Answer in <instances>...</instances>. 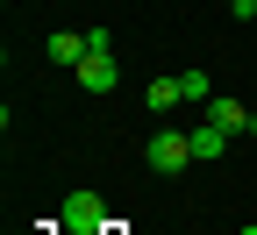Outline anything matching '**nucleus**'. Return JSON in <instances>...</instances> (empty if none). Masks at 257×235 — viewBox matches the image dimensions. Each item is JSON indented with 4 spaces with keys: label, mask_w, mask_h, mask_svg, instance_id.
<instances>
[{
    "label": "nucleus",
    "mask_w": 257,
    "mask_h": 235,
    "mask_svg": "<svg viewBox=\"0 0 257 235\" xmlns=\"http://www.w3.org/2000/svg\"><path fill=\"white\" fill-rule=\"evenodd\" d=\"M143 164H150V171H186V164H193V128H157V136L143 143Z\"/></svg>",
    "instance_id": "1"
},
{
    "label": "nucleus",
    "mask_w": 257,
    "mask_h": 235,
    "mask_svg": "<svg viewBox=\"0 0 257 235\" xmlns=\"http://www.w3.org/2000/svg\"><path fill=\"white\" fill-rule=\"evenodd\" d=\"M86 36H93V57L79 64V86H86V93H114V79H121V64H114V36H107V29H86Z\"/></svg>",
    "instance_id": "2"
},
{
    "label": "nucleus",
    "mask_w": 257,
    "mask_h": 235,
    "mask_svg": "<svg viewBox=\"0 0 257 235\" xmlns=\"http://www.w3.org/2000/svg\"><path fill=\"white\" fill-rule=\"evenodd\" d=\"M57 221L72 228V235H100V228H107V199L93 192V185H72V192H64V214H57Z\"/></svg>",
    "instance_id": "3"
},
{
    "label": "nucleus",
    "mask_w": 257,
    "mask_h": 235,
    "mask_svg": "<svg viewBox=\"0 0 257 235\" xmlns=\"http://www.w3.org/2000/svg\"><path fill=\"white\" fill-rule=\"evenodd\" d=\"M200 114H207L214 128H229V136H257V114L243 107V100H221V93H214V100H207Z\"/></svg>",
    "instance_id": "4"
},
{
    "label": "nucleus",
    "mask_w": 257,
    "mask_h": 235,
    "mask_svg": "<svg viewBox=\"0 0 257 235\" xmlns=\"http://www.w3.org/2000/svg\"><path fill=\"white\" fill-rule=\"evenodd\" d=\"M43 57H50V64H72V72H79V64L93 57V36H79V29H57V36L43 43Z\"/></svg>",
    "instance_id": "5"
},
{
    "label": "nucleus",
    "mask_w": 257,
    "mask_h": 235,
    "mask_svg": "<svg viewBox=\"0 0 257 235\" xmlns=\"http://www.w3.org/2000/svg\"><path fill=\"white\" fill-rule=\"evenodd\" d=\"M229 143H236V136H229V128H214V121H200V128H193V157H221Z\"/></svg>",
    "instance_id": "6"
},
{
    "label": "nucleus",
    "mask_w": 257,
    "mask_h": 235,
    "mask_svg": "<svg viewBox=\"0 0 257 235\" xmlns=\"http://www.w3.org/2000/svg\"><path fill=\"white\" fill-rule=\"evenodd\" d=\"M143 100H150V107H157V114H165V107H179V100H186V93H179V79H150V93H143Z\"/></svg>",
    "instance_id": "7"
},
{
    "label": "nucleus",
    "mask_w": 257,
    "mask_h": 235,
    "mask_svg": "<svg viewBox=\"0 0 257 235\" xmlns=\"http://www.w3.org/2000/svg\"><path fill=\"white\" fill-rule=\"evenodd\" d=\"M179 93H186V107H207V100H214L207 72H186V79H179Z\"/></svg>",
    "instance_id": "8"
},
{
    "label": "nucleus",
    "mask_w": 257,
    "mask_h": 235,
    "mask_svg": "<svg viewBox=\"0 0 257 235\" xmlns=\"http://www.w3.org/2000/svg\"><path fill=\"white\" fill-rule=\"evenodd\" d=\"M229 8H236V22H257V0H229Z\"/></svg>",
    "instance_id": "9"
}]
</instances>
